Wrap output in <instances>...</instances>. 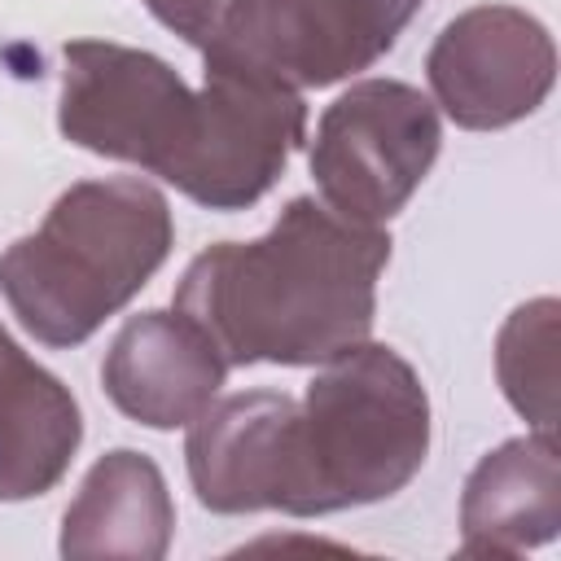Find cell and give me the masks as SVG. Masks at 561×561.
I'll list each match as a JSON object with an SVG mask.
<instances>
[{
    "instance_id": "1",
    "label": "cell",
    "mask_w": 561,
    "mask_h": 561,
    "mask_svg": "<svg viewBox=\"0 0 561 561\" xmlns=\"http://www.w3.org/2000/svg\"><path fill=\"white\" fill-rule=\"evenodd\" d=\"M61 61L66 140L162 175L210 210L259 202L307 127L298 88L241 66L206 61L193 92L162 57L105 39H75Z\"/></svg>"
},
{
    "instance_id": "2",
    "label": "cell",
    "mask_w": 561,
    "mask_h": 561,
    "mask_svg": "<svg viewBox=\"0 0 561 561\" xmlns=\"http://www.w3.org/2000/svg\"><path fill=\"white\" fill-rule=\"evenodd\" d=\"M390 237L316 197H294L259 241L202 250L180 289L184 311L232 364H324L368 342Z\"/></svg>"
},
{
    "instance_id": "3",
    "label": "cell",
    "mask_w": 561,
    "mask_h": 561,
    "mask_svg": "<svg viewBox=\"0 0 561 561\" xmlns=\"http://www.w3.org/2000/svg\"><path fill=\"white\" fill-rule=\"evenodd\" d=\"M430 447V399L403 355L359 342L280 403L267 508L320 517L408 486Z\"/></svg>"
},
{
    "instance_id": "4",
    "label": "cell",
    "mask_w": 561,
    "mask_h": 561,
    "mask_svg": "<svg viewBox=\"0 0 561 561\" xmlns=\"http://www.w3.org/2000/svg\"><path fill=\"white\" fill-rule=\"evenodd\" d=\"M171 250L167 197L136 180H83L44 224L0 254V294L44 346H79L162 267Z\"/></svg>"
},
{
    "instance_id": "5",
    "label": "cell",
    "mask_w": 561,
    "mask_h": 561,
    "mask_svg": "<svg viewBox=\"0 0 561 561\" xmlns=\"http://www.w3.org/2000/svg\"><path fill=\"white\" fill-rule=\"evenodd\" d=\"M438 140L434 101L412 83L364 79L346 88L320 114L311 140L320 202L355 224L381 228L434 167Z\"/></svg>"
},
{
    "instance_id": "6",
    "label": "cell",
    "mask_w": 561,
    "mask_h": 561,
    "mask_svg": "<svg viewBox=\"0 0 561 561\" xmlns=\"http://www.w3.org/2000/svg\"><path fill=\"white\" fill-rule=\"evenodd\" d=\"M421 0H245L202 57L285 88H329L394 48Z\"/></svg>"
},
{
    "instance_id": "7",
    "label": "cell",
    "mask_w": 561,
    "mask_h": 561,
    "mask_svg": "<svg viewBox=\"0 0 561 561\" xmlns=\"http://www.w3.org/2000/svg\"><path fill=\"white\" fill-rule=\"evenodd\" d=\"M425 75L451 123L491 131L543 105L557 75V48L539 18L513 4H478L438 31Z\"/></svg>"
},
{
    "instance_id": "8",
    "label": "cell",
    "mask_w": 561,
    "mask_h": 561,
    "mask_svg": "<svg viewBox=\"0 0 561 561\" xmlns=\"http://www.w3.org/2000/svg\"><path fill=\"white\" fill-rule=\"evenodd\" d=\"M224 373L228 359L184 311H140L118 329L101 364V386L131 421L175 430L215 399Z\"/></svg>"
},
{
    "instance_id": "9",
    "label": "cell",
    "mask_w": 561,
    "mask_h": 561,
    "mask_svg": "<svg viewBox=\"0 0 561 561\" xmlns=\"http://www.w3.org/2000/svg\"><path fill=\"white\" fill-rule=\"evenodd\" d=\"M561 522V465L557 438H508L465 482L460 526L465 557H517L557 535Z\"/></svg>"
},
{
    "instance_id": "10",
    "label": "cell",
    "mask_w": 561,
    "mask_h": 561,
    "mask_svg": "<svg viewBox=\"0 0 561 561\" xmlns=\"http://www.w3.org/2000/svg\"><path fill=\"white\" fill-rule=\"evenodd\" d=\"M83 438L79 403L0 329V500L57 486Z\"/></svg>"
},
{
    "instance_id": "11",
    "label": "cell",
    "mask_w": 561,
    "mask_h": 561,
    "mask_svg": "<svg viewBox=\"0 0 561 561\" xmlns=\"http://www.w3.org/2000/svg\"><path fill=\"white\" fill-rule=\"evenodd\" d=\"M175 513L158 465L140 451H110L66 508L61 557H162Z\"/></svg>"
},
{
    "instance_id": "12",
    "label": "cell",
    "mask_w": 561,
    "mask_h": 561,
    "mask_svg": "<svg viewBox=\"0 0 561 561\" xmlns=\"http://www.w3.org/2000/svg\"><path fill=\"white\" fill-rule=\"evenodd\" d=\"M500 381L508 403L539 430L557 425V302L535 298L513 311L500 333Z\"/></svg>"
},
{
    "instance_id": "13",
    "label": "cell",
    "mask_w": 561,
    "mask_h": 561,
    "mask_svg": "<svg viewBox=\"0 0 561 561\" xmlns=\"http://www.w3.org/2000/svg\"><path fill=\"white\" fill-rule=\"evenodd\" d=\"M241 4L245 0H145V9L162 26H171L180 39H188L202 53L228 35V26L237 22Z\"/></svg>"
}]
</instances>
